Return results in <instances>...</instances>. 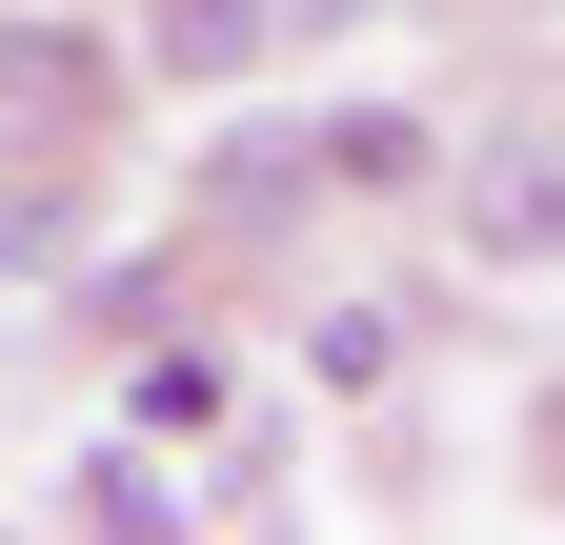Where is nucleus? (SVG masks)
<instances>
[{"instance_id": "nucleus-1", "label": "nucleus", "mask_w": 565, "mask_h": 545, "mask_svg": "<svg viewBox=\"0 0 565 545\" xmlns=\"http://www.w3.org/2000/svg\"><path fill=\"white\" fill-rule=\"evenodd\" d=\"M121 82H141V61H121L102 21H61V0H0V162H82L102 121H121Z\"/></svg>"}, {"instance_id": "nucleus-10", "label": "nucleus", "mask_w": 565, "mask_h": 545, "mask_svg": "<svg viewBox=\"0 0 565 545\" xmlns=\"http://www.w3.org/2000/svg\"><path fill=\"white\" fill-rule=\"evenodd\" d=\"M282 21H364V0H282Z\"/></svg>"}, {"instance_id": "nucleus-9", "label": "nucleus", "mask_w": 565, "mask_h": 545, "mask_svg": "<svg viewBox=\"0 0 565 545\" xmlns=\"http://www.w3.org/2000/svg\"><path fill=\"white\" fill-rule=\"evenodd\" d=\"M41 263H82V202H61V182L0 202V284H41Z\"/></svg>"}, {"instance_id": "nucleus-4", "label": "nucleus", "mask_w": 565, "mask_h": 545, "mask_svg": "<svg viewBox=\"0 0 565 545\" xmlns=\"http://www.w3.org/2000/svg\"><path fill=\"white\" fill-rule=\"evenodd\" d=\"M465 263H565V142H505L465 182Z\"/></svg>"}, {"instance_id": "nucleus-5", "label": "nucleus", "mask_w": 565, "mask_h": 545, "mask_svg": "<svg viewBox=\"0 0 565 545\" xmlns=\"http://www.w3.org/2000/svg\"><path fill=\"white\" fill-rule=\"evenodd\" d=\"M303 202H323V162H303V121H243V142L202 162V223H223V243H263V223H303Z\"/></svg>"}, {"instance_id": "nucleus-8", "label": "nucleus", "mask_w": 565, "mask_h": 545, "mask_svg": "<svg viewBox=\"0 0 565 545\" xmlns=\"http://www.w3.org/2000/svg\"><path fill=\"white\" fill-rule=\"evenodd\" d=\"M303 384H323V404H384V384H404V303H323V323H303Z\"/></svg>"}, {"instance_id": "nucleus-6", "label": "nucleus", "mask_w": 565, "mask_h": 545, "mask_svg": "<svg viewBox=\"0 0 565 545\" xmlns=\"http://www.w3.org/2000/svg\"><path fill=\"white\" fill-rule=\"evenodd\" d=\"M61 525H82V545H182V525H202V505H182V485H162V445H141V425H121V445H102V464H82V485H61Z\"/></svg>"}, {"instance_id": "nucleus-7", "label": "nucleus", "mask_w": 565, "mask_h": 545, "mask_svg": "<svg viewBox=\"0 0 565 545\" xmlns=\"http://www.w3.org/2000/svg\"><path fill=\"white\" fill-rule=\"evenodd\" d=\"M121 425H141V445H202V425H223V344H182V323L121 344Z\"/></svg>"}, {"instance_id": "nucleus-2", "label": "nucleus", "mask_w": 565, "mask_h": 545, "mask_svg": "<svg viewBox=\"0 0 565 545\" xmlns=\"http://www.w3.org/2000/svg\"><path fill=\"white\" fill-rule=\"evenodd\" d=\"M303 162H323V202H424L445 182V121L424 101H303Z\"/></svg>"}, {"instance_id": "nucleus-3", "label": "nucleus", "mask_w": 565, "mask_h": 545, "mask_svg": "<svg viewBox=\"0 0 565 545\" xmlns=\"http://www.w3.org/2000/svg\"><path fill=\"white\" fill-rule=\"evenodd\" d=\"M121 61H162V82H263V61H282V0H141Z\"/></svg>"}]
</instances>
